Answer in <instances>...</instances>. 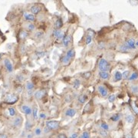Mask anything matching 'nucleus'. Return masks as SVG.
<instances>
[{
  "label": "nucleus",
  "instance_id": "f257e3e1",
  "mask_svg": "<svg viewBox=\"0 0 138 138\" xmlns=\"http://www.w3.org/2000/svg\"><path fill=\"white\" fill-rule=\"evenodd\" d=\"M98 68H99L100 71H107L108 72V71L110 68V65L108 63V61H107L106 59L101 58V59H100L99 62H98Z\"/></svg>",
  "mask_w": 138,
  "mask_h": 138
},
{
  "label": "nucleus",
  "instance_id": "f03ea898",
  "mask_svg": "<svg viewBox=\"0 0 138 138\" xmlns=\"http://www.w3.org/2000/svg\"><path fill=\"white\" fill-rule=\"evenodd\" d=\"M60 124L57 121H46V127L50 130H55L59 127Z\"/></svg>",
  "mask_w": 138,
  "mask_h": 138
},
{
  "label": "nucleus",
  "instance_id": "7ed1b4c3",
  "mask_svg": "<svg viewBox=\"0 0 138 138\" xmlns=\"http://www.w3.org/2000/svg\"><path fill=\"white\" fill-rule=\"evenodd\" d=\"M135 43H136V42H135V40L134 38H129V39H127V41L125 42L124 44L127 47V48L129 49V50H130V49L137 48L136 45H135Z\"/></svg>",
  "mask_w": 138,
  "mask_h": 138
},
{
  "label": "nucleus",
  "instance_id": "20e7f679",
  "mask_svg": "<svg viewBox=\"0 0 138 138\" xmlns=\"http://www.w3.org/2000/svg\"><path fill=\"white\" fill-rule=\"evenodd\" d=\"M18 96L15 94H9L7 96L5 99V102L8 103V104H15L16 101L18 100Z\"/></svg>",
  "mask_w": 138,
  "mask_h": 138
},
{
  "label": "nucleus",
  "instance_id": "39448f33",
  "mask_svg": "<svg viewBox=\"0 0 138 138\" xmlns=\"http://www.w3.org/2000/svg\"><path fill=\"white\" fill-rule=\"evenodd\" d=\"M53 36L54 38H58V39H62L64 38V35H65V34H64L60 29H54V32H53Z\"/></svg>",
  "mask_w": 138,
  "mask_h": 138
},
{
  "label": "nucleus",
  "instance_id": "423d86ee",
  "mask_svg": "<svg viewBox=\"0 0 138 138\" xmlns=\"http://www.w3.org/2000/svg\"><path fill=\"white\" fill-rule=\"evenodd\" d=\"M4 65L5 67L6 70H7L8 72H12V71H13V66H12V64L11 62V61L8 59V58L4 59Z\"/></svg>",
  "mask_w": 138,
  "mask_h": 138
},
{
  "label": "nucleus",
  "instance_id": "0eeeda50",
  "mask_svg": "<svg viewBox=\"0 0 138 138\" xmlns=\"http://www.w3.org/2000/svg\"><path fill=\"white\" fill-rule=\"evenodd\" d=\"M97 90H98V91H99L100 94L101 95V97H106L107 96V94H108V91H107L106 88L103 85L98 86Z\"/></svg>",
  "mask_w": 138,
  "mask_h": 138
},
{
  "label": "nucleus",
  "instance_id": "6e6552de",
  "mask_svg": "<svg viewBox=\"0 0 138 138\" xmlns=\"http://www.w3.org/2000/svg\"><path fill=\"white\" fill-rule=\"evenodd\" d=\"M71 40V35H67V34H65V35H64V38L62 40V43H63V45L64 46V47L66 48L69 45Z\"/></svg>",
  "mask_w": 138,
  "mask_h": 138
},
{
  "label": "nucleus",
  "instance_id": "1a4fd4ad",
  "mask_svg": "<svg viewBox=\"0 0 138 138\" xmlns=\"http://www.w3.org/2000/svg\"><path fill=\"white\" fill-rule=\"evenodd\" d=\"M21 110H22V112L25 113V114L26 115H30L32 113V108L28 106V105H22L21 106Z\"/></svg>",
  "mask_w": 138,
  "mask_h": 138
},
{
  "label": "nucleus",
  "instance_id": "9d476101",
  "mask_svg": "<svg viewBox=\"0 0 138 138\" xmlns=\"http://www.w3.org/2000/svg\"><path fill=\"white\" fill-rule=\"evenodd\" d=\"M30 11L32 12V14H33L34 15H38L42 11V8L38 5H32L30 8Z\"/></svg>",
  "mask_w": 138,
  "mask_h": 138
},
{
  "label": "nucleus",
  "instance_id": "9b49d317",
  "mask_svg": "<svg viewBox=\"0 0 138 138\" xmlns=\"http://www.w3.org/2000/svg\"><path fill=\"white\" fill-rule=\"evenodd\" d=\"M45 93L46 91L45 90H39V91H37L35 93V97L36 99L38 100H41L42 98H43V97L45 95Z\"/></svg>",
  "mask_w": 138,
  "mask_h": 138
},
{
  "label": "nucleus",
  "instance_id": "f8f14e48",
  "mask_svg": "<svg viewBox=\"0 0 138 138\" xmlns=\"http://www.w3.org/2000/svg\"><path fill=\"white\" fill-rule=\"evenodd\" d=\"M24 18L26 21H34L35 20V15H34L33 14L27 13V12H25V13L24 14Z\"/></svg>",
  "mask_w": 138,
  "mask_h": 138
},
{
  "label": "nucleus",
  "instance_id": "ddd939ff",
  "mask_svg": "<svg viewBox=\"0 0 138 138\" xmlns=\"http://www.w3.org/2000/svg\"><path fill=\"white\" fill-rule=\"evenodd\" d=\"M76 113H77L76 110L73 109V108H69L65 111V115L67 117H75V115L76 114Z\"/></svg>",
  "mask_w": 138,
  "mask_h": 138
},
{
  "label": "nucleus",
  "instance_id": "4468645a",
  "mask_svg": "<svg viewBox=\"0 0 138 138\" xmlns=\"http://www.w3.org/2000/svg\"><path fill=\"white\" fill-rule=\"evenodd\" d=\"M21 122H22V118H21V117L18 116L14 119L13 125L15 126V127H19V126H21Z\"/></svg>",
  "mask_w": 138,
  "mask_h": 138
},
{
  "label": "nucleus",
  "instance_id": "2eb2a0df",
  "mask_svg": "<svg viewBox=\"0 0 138 138\" xmlns=\"http://www.w3.org/2000/svg\"><path fill=\"white\" fill-rule=\"evenodd\" d=\"M88 95L87 94H81L80 96L78 97V100L79 101V103H81V104H84L86 101L88 100Z\"/></svg>",
  "mask_w": 138,
  "mask_h": 138
},
{
  "label": "nucleus",
  "instance_id": "dca6fc26",
  "mask_svg": "<svg viewBox=\"0 0 138 138\" xmlns=\"http://www.w3.org/2000/svg\"><path fill=\"white\" fill-rule=\"evenodd\" d=\"M98 75H99V77L101 79L104 80H107L110 78V75L107 71H99Z\"/></svg>",
  "mask_w": 138,
  "mask_h": 138
},
{
  "label": "nucleus",
  "instance_id": "f3484780",
  "mask_svg": "<svg viewBox=\"0 0 138 138\" xmlns=\"http://www.w3.org/2000/svg\"><path fill=\"white\" fill-rule=\"evenodd\" d=\"M63 26V21L61 18H58L54 23V27L55 29H60L61 27Z\"/></svg>",
  "mask_w": 138,
  "mask_h": 138
},
{
  "label": "nucleus",
  "instance_id": "a211bd4d",
  "mask_svg": "<svg viewBox=\"0 0 138 138\" xmlns=\"http://www.w3.org/2000/svg\"><path fill=\"white\" fill-rule=\"evenodd\" d=\"M75 52L73 49H69V50H67V51L66 52V56L68 58H70V59L75 57Z\"/></svg>",
  "mask_w": 138,
  "mask_h": 138
},
{
  "label": "nucleus",
  "instance_id": "6ab92c4d",
  "mask_svg": "<svg viewBox=\"0 0 138 138\" xmlns=\"http://www.w3.org/2000/svg\"><path fill=\"white\" fill-rule=\"evenodd\" d=\"M70 58H67L66 55H64V56H63L62 58H61V63H62L64 65H67V64H68L70 63Z\"/></svg>",
  "mask_w": 138,
  "mask_h": 138
},
{
  "label": "nucleus",
  "instance_id": "aec40b11",
  "mask_svg": "<svg viewBox=\"0 0 138 138\" xmlns=\"http://www.w3.org/2000/svg\"><path fill=\"white\" fill-rule=\"evenodd\" d=\"M19 38L21 39H25L28 36H29V32H26V31H21L19 33Z\"/></svg>",
  "mask_w": 138,
  "mask_h": 138
},
{
  "label": "nucleus",
  "instance_id": "412c9836",
  "mask_svg": "<svg viewBox=\"0 0 138 138\" xmlns=\"http://www.w3.org/2000/svg\"><path fill=\"white\" fill-rule=\"evenodd\" d=\"M122 78H123L122 73H121L120 71H117L115 73V75H114V80H115V81H120Z\"/></svg>",
  "mask_w": 138,
  "mask_h": 138
},
{
  "label": "nucleus",
  "instance_id": "4be33fe9",
  "mask_svg": "<svg viewBox=\"0 0 138 138\" xmlns=\"http://www.w3.org/2000/svg\"><path fill=\"white\" fill-rule=\"evenodd\" d=\"M34 87H35V85H34V84L31 81H28L26 83V85H25V88L28 91H32V89L34 88Z\"/></svg>",
  "mask_w": 138,
  "mask_h": 138
},
{
  "label": "nucleus",
  "instance_id": "5701e85b",
  "mask_svg": "<svg viewBox=\"0 0 138 138\" xmlns=\"http://www.w3.org/2000/svg\"><path fill=\"white\" fill-rule=\"evenodd\" d=\"M120 118H121V115L119 114V113H116V114H113V116H111V117H110V120H111L112 121H118Z\"/></svg>",
  "mask_w": 138,
  "mask_h": 138
},
{
  "label": "nucleus",
  "instance_id": "b1692460",
  "mask_svg": "<svg viewBox=\"0 0 138 138\" xmlns=\"http://www.w3.org/2000/svg\"><path fill=\"white\" fill-rule=\"evenodd\" d=\"M138 78V73L137 72H134L132 75H130V76L129 77L128 80L129 81H134V80H136Z\"/></svg>",
  "mask_w": 138,
  "mask_h": 138
},
{
  "label": "nucleus",
  "instance_id": "393cba45",
  "mask_svg": "<svg viewBox=\"0 0 138 138\" xmlns=\"http://www.w3.org/2000/svg\"><path fill=\"white\" fill-rule=\"evenodd\" d=\"M32 115H33V117L35 120L38 119V108H37L36 107H35L32 109Z\"/></svg>",
  "mask_w": 138,
  "mask_h": 138
},
{
  "label": "nucleus",
  "instance_id": "a878e982",
  "mask_svg": "<svg viewBox=\"0 0 138 138\" xmlns=\"http://www.w3.org/2000/svg\"><path fill=\"white\" fill-rule=\"evenodd\" d=\"M8 113H9V115L11 117H14L16 114V110L14 108V107H9L8 108Z\"/></svg>",
  "mask_w": 138,
  "mask_h": 138
},
{
  "label": "nucleus",
  "instance_id": "bb28decb",
  "mask_svg": "<svg viewBox=\"0 0 138 138\" xmlns=\"http://www.w3.org/2000/svg\"><path fill=\"white\" fill-rule=\"evenodd\" d=\"M80 85H81V81H80L78 79H75V81H74V83H73V87H74V88L78 89L80 87Z\"/></svg>",
  "mask_w": 138,
  "mask_h": 138
},
{
  "label": "nucleus",
  "instance_id": "cd10ccee",
  "mask_svg": "<svg viewBox=\"0 0 138 138\" xmlns=\"http://www.w3.org/2000/svg\"><path fill=\"white\" fill-rule=\"evenodd\" d=\"M126 121H127L128 123H130V124H131V123H133L134 121V116H133V115H131V114L127 115V117H126Z\"/></svg>",
  "mask_w": 138,
  "mask_h": 138
},
{
  "label": "nucleus",
  "instance_id": "c85d7f7f",
  "mask_svg": "<svg viewBox=\"0 0 138 138\" xmlns=\"http://www.w3.org/2000/svg\"><path fill=\"white\" fill-rule=\"evenodd\" d=\"M119 50L121 51H122V52H127L129 49L127 48V46L125 45V44H123V45H121V46H120Z\"/></svg>",
  "mask_w": 138,
  "mask_h": 138
},
{
  "label": "nucleus",
  "instance_id": "c756f323",
  "mask_svg": "<svg viewBox=\"0 0 138 138\" xmlns=\"http://www.w3.org/2000/svg\"><path fill=\"white\" fill-rule=\"evenodd\" d=\"M100 127H101V129H102V130H106V131H107V130H109V125L107 124H106V123H101Z\"/></svg>",
  "mask_w": 138,
  "mask_h": 138
},
{
  "label": "nucleus",
  "instance_id": "7c9ffc66",
  "mask_svg": "<svg viewBox=\"0 0 138 138\" xmlns=\"http://www.w3.org/2000/svg\"><path fill=\"white\" fill-rule=\"evenodd\" d=\"M122 77L124 79H128L130 77V71H125L124 72L122 73Z\"/></svg>",
  "mask_w": 138,
  "mask_h": 138
},
{
  "label": "nucleus",
  "instance_id": "2f4dec72",
  "mask_svg": "<svg viewBox=\"0 0 138 138\" xmlns=\"http://www.w3.org/2000/svg\"><path fill=\"white\" fill-rule=\"evenodd\" d=\"M91 42H92V37L91 35H87V36H86V38H85L86 45H90Z\"/></svg>",
  "mask_w": 138,
  "mask_h": 138
},
{
  "label": "nucleus",
  "instance_id": "473e14b6",
  "mask_svg": "<svg viewBox=\"0 0 138 138\" xmlns=\"http://www.w3.org/2000/svg\"><path fill=\"white\" fill-rule=\"evenodd\" d=\"M79 138H90V134L88 131L83 132V134L79 137Z\"/></svg>",
  "mask_w": 138,
  "mask_h": 138
},
{
  "label": "nucleus",
  "instance_id": "72a5a7b5",
  "mask_svg": "<svg viewBox=\"0 0 138 138\" xmlns=\"http://www.w3.org/2000/svg\"><path fill=\"white\" fill-rule=\"evenodd\" d=\"M27 29H28V30H29V31H30V32H32V31L35 30V25H34V24L29 23V24L27 25Z\"/></svg>",
  "mask_w": 138,
  "mask_h": 138
},
{
  "label": "nucleus",
  "instance_id": "f704fd0d",
  "mask_svg": "<svg viewBox=\"0 0 138 138\" xmlns=\"http://www.w3.org/2000/svg\"><path fill=\"white\" fill-rule=\"evenodd\" d=\"M116 99V97L114 94H110V96L108 97V101L110 103H113L114 102V100Z\"/></svg>",
  "mask_w": 138,
  "mask_h": 138
},
{
  "label": "nucleus",
  "instance_id": "c9c22d12",
  "mask_svg": "<svg viewBox=\"0 0 138 138\" xmlns=\"http://www.w3.org/2000/svg\"><path fill=\"white\" fill-rule=\"evenodd\" d=\"M91 76V73L90 71H88V72H84V73H83V74H82V77H83L84 78H85V79L89 78Z\"/></svg>",
  "mask_w": 138,
  "mask_h": 138
},
{
  "label": "nucleus",
  "instance_id": "e433bc0d",
  "mask_svg": "<svg viewBox=\"0 0 138 138\" xmlns=\"http://www.w3.org/2000/svg\"><path fill=\"white\" fill-rule=\"evenodd\" d=\"M32 127V124H31V122L29 121H27L26 123H25V130H29Z\"/></svg>",
  "mask_w": 138,
  "mask_h": 138
},
{
  "label": "nucleus",
  "instance_id": "4c0bfd02",
  "mask_svg": "<svg viewBox=\"0 0 138 138\" xmlns=\"http://www.w3.org/2000/svg\"><path fill=\"white\" fill-rule=\"evenodd\" d=\"M35 134L37 136H40L42 134V129L40 127H37L35 130Z\"/></svg>",
  "mask_w": 138,
  "mask_h": 138
},
{
  "label": "nucleus",
  "instance_id": "58836bf2",
  "mask_svg": "<svg viewBox=\"0 0 138 138\" xmlns=\"http://www.w3.org/2000/svg\"><path fill=\"white\" fill-rule=\"evenodd\" d=\"M99 133H100V134L101 135V136H102V137H107V132L106 130H100L99 131Z\"/></svg>",
  "mask_w": 138,
  "mask_h": 138
},
{
  "label": "nucleus",
  "instance_id": "ea45409f",
  "mask_svg": "<svg viewBox=\"0 0 138 138\" xmlns=\"http://www.w3.org/2000/svg\"><path fill=\"white\" fill-rule=\"evenodd\" d=\"M132 107H133V110H134V111L135 112V113H138V107L136 105V104L135 103L132 104Z\"/></svg>",
  "mask_w": 138,
  "mask_h": 138
},
{
  "label": "nucleus",
  "instance_id": "a19ab883",
  "mask_svg": "<svg viewBox=\"0 0 138 138\" xmlns=\"http://www.w3.org/2000/svg\"><path fill=\"white\" fill-rule=\"evenodd\" d=\"M131 91L133 93H137L138 92V87L137 86H132V88H131Z\"/></svg>",
  "mask_w": 138,
  "mask_h": 138
},
{
  "label": "nucleus",
  "instance_id": "79ce46f5",
  "mask_svg": "<svg viewBox=\"0 0 138 138\" xmlns=\"http://www.w3.org/2000/svg\"><path fill=\"white\" fill-rule=\"evenodd\" d=\"M16 79H17V81H22L23 80L25 79V78H24V76H22L21 75H18L16 77Z\"/></svg>",
  "mask_w": 138,
  "mask_h": 138
},
{
  "label": "nucleus",
  "instance_id": "37998d69",
  "mask_svg": "<svg viewBox=\"0 0 138 138\" xmlns=\"http://www.w3.org/2000/svg\"><path fill=\"white\" fill-rule=\"evenodd\" d=\"M43 35V32H37L36 34H35V37L36 38H42Z\"/></svg>",
  "mask_w": 138,
  "mask_h": 138
},
{
  "label": "nucleus",
  "instance_id": "c03bdc74",
  "mask_svg": "<svg viewBox=\"0 0 138 138\" xmlns=\"http://www.w3.org/2000/svg\"><path fill=\"white\" fill-rule=\"evenodd\" d=\"M39 117L41 119H45V118H46V114L44 113H41L39 114Z\"/></svg>",
  "mask_w": 138,
  "mask_h": 138
},
{
  "label": "nucleus",
  "instance_id": "a18cd8bd",
  "mask_svg": "<svg viewBox=\"0 0 138 138\" xmlns=\"http://www.w3.org/2000/svg\"><path fill=\"white\" fill-rule=\"evenodd\" d=\"M88 35H91L92 38H93V36L94 35V32H93V31H91V30H88Z\"/></svg>",
  "mask_w": 138,
  "mask_h": 138
},
{
  "label": "nucleus",
  "instance_id": "49530a36",
  "mask_svg": "<svg viewBox=\"0 0 138 138\" xmlns=\"http://www.w3.org/2000/svg\"><path fill=\"white\" fill-rule=\"evenodd\" d=\"M69 138H78V134H76V133L72 134L70 136Z\"/></svg>",
  "mask_w": 138,
  "mask_h": 138
},
{
  "label": "nucleus",
  "instance_id": "de8ad7c7",
  "mask_svg": "<svg viewBox=\"0 0 138 138\" xmlns=\"http://www.w3.org/2000/svg\"><path fill=\"white\" fill-rule=\"evenodd\" d=\"M58 138H67V137L64 134H60L58 135Z\"/></svg>",
  "mask_w": 138,
  "mask_h": 138
},
{
  "label": "nucleus",
  "instance_id": "09e8293b",
  "mask_svg": "<svg viewBox=\"0 0 138 138\" xmlns=\"http://www.w3.org/2000/svg\"><path fill=\"white\" fill-rule=\"evenodd\" d=\"M37 54H38V56L39 57H43L45 55V52H38Z\"/></svg>",
  "mask_w": 138,
  "mask_h": 138
},
{
  "label": "nucleus",
  "instance_id": "8fccbe9b",
  "mask_svg": "<svg viewBox=\"0 0 138 138\" xmlns=\"http://www.w3.org/2000/svg\"><path fill=\"white\" fill-rule=\"evenodd\" d=\"M0 138H7V135H5L4 134H0Z\"/></svg>",
  "mask_w": 138,
  "mask_h": 138
},
{
  "label": "nucleus",
  "instance_id": "3c124183",
  "mask_svg": "<svg viewBox=\"0 0 138 138\" xmlns=\"http://www.w3.org/2000/svg\"><path fill=\"white\" fill-rule=\"evenodd\" d=\"M51 130H50V129H49V128H48L47 127H45V130H44V131H45V133H48V131H50Z\"/></svg>",
  "mask_w": 138,
  "mask_h": 138
},
{
  "label": "nucleus",
  "instance_id": "603ef678",
  "mask_svg": "<svg viewBox=\"0 0 138 138\" xmlns=\"http://www.w3.org/2000/svg\"><path fill=\"white\" fill-rule=\"evenodd\" d=\"M135 45H136V48H138V41L136 42V43H135Z\"/></svg>",
  "mask_w": 138,
  "mask_h": 138
},
{
  "label": "nucleus",
  "instance_id": "864d4df0",
  "mask_svg": "<svg viewBox=\"0 0 138 138\" xmlns=\"http://www.w3.org/2000/svg\"><path fill=\"white\" fill-rule=\"evenodd\" d=\"M32 134H29L28 135V138H32Z\"/></svg>",
  "mask_w": 138,
  "mask_h": 138
},
{
  "label": "nucleus",
  "instance_id": "5fc2aeb1",
  "mask_svg": "<svg viewBox=\"0 0 138 138\" xmlns=\"http://www.w3.org/2000/svg\"><path fill=\"white\" fill-rule=\"evenodd\" d=\"M2 58V54H0V58Z\"/></svg>",
  "mask_w": 138,
  "mask_h": 138
}]
</instances>
